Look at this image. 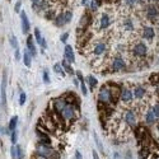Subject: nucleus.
<instances>
[{
  "label": "nucleus",
  "instance_id": "f257e3e1",
  "mask_svg": "<svg viewBox=\"0 0 159 159\" xmlns=\"http://www.w3.org/2000/svg\"><path fill=\"white\" fill-rule=\"evenodd\" d=\"M36 153L38 154V155L44 157L46 159H60L59 153L54 148H51L49 144L38 143L37 147H36Z\"/></svg>",
  "mask_w": 159,
  "mask_h": 159
},
{
  "label": "nucleus",
  "instance_id": "f03ea898",
  "mask_svg": "<svg viewBox=\"0 0 159 159\" xmlns=\"http://www.w3.org/2000/svg\"><path fill=\"white\" fill-rule=\"evenodd\" d=\"M76 108L74 106L71 105H66V107L62 110V112L60 113L61 115V118L65 120V121H71V120H74L76 117Z\"/></svg>",
  "mask_w": 159,
  "mask_h": 159
},
{
  "label": "nucleus",
  "instance_id": "7ed1b4c3",
  "mask_svg": "<svg viewBox=\"0 0 159 159\" xmlns=\"http://www.w3.org/2000/svg\"><path fill=\"white\" fill-rule=\"evenodd\" d=\"M98 101L101 103H105V105L111 102V91L108 85H103L99 89V92H98Z\"/></svg>",
  "mask_w": 159,
  "mask_h": 159
},
{
  "label": "nucleus",
  "instance_id": "20e7f679",
  "mask_svg": "<svg viewBox=\"0 0 159 159\" xmlns=\"http://www.w3.org/2000/svg\"><path fill=\"white\" fill-rule=\"evenodd\" d=\"M147 52H148V46L145 44H141V42H137V44H135L134 47H132V54H134V56L143 57L147 55Z\"/></svg>",
  "mask_w": 159,
  "mask_h": 159
},
{
  "label": "nucleus",
  "instance_id": "39448f33",
  "mask_svg": "<svg viewBox=\"0 0 159 159\" xmlns=\"http://www.w3.org/2000/svg\"><path fill=\"white\" fill-rule=\"evenodd\" d=\"M123 120H125V122L127 123L130 127H134L136 126L137 123V117H136V113L134 112L132 110H127L125 113H123Z\"/></svg>",
  "mask_w": 159,
  "mask_h": 159
},
{
  "label": "nucleus",
  "instance_id": "423d86ee",
  "mask_svg": "<svg viewBox=\"0 0 159 159\" xmlns=\"http://www.w3.org/2000/svg\"><path fill=\"white\" fill-rule=\"evenodd\" d=\"M7 75L4 73L3 75V80H1V107L4 110H7Z\"/></svg>",
  "mask_w": 159,
  "mask_h": 159
},
{
  "label": "nucleus",
  "instance_id": "0eeeda50",
  "mask_svg": "<svg viewBox=\"0 0 159 159\" xmlns=\"http://www.w3.org/2000/svg\"><path fill=\"white\" fill-rule=\"evenodd\" d=\"M112 68L113 70H123L126 68V64H125V60H123L121 56H116L112 60Z\"/></svg>",
  "mask_w": 159,
  "mask_h": 159
},
{
  "label": "nucleus",
  "instance_id": "6e6552de",
  "mask_svg": "<svg viewBox=\"0 0 159 159\" xmlns=\"http://www.w3.org/2000/svg\"><path fill=\"white\" fill-rule=\"evenodd\" d=\"M66 101L64 99V98L61 97V98H56V99L54 101V110L56 111V112H59V113H61L62 112V110L66 107Z\"/></svg>",
  "mask_w": 159,
  "mask_h": 159
},
{
  "label": "nucleus",
  "instance_id": "1a4fd4ad",
  "mask_svg": "<svg viewBox=\"0 0 159 159\" xmlns=\"http://www.w3.org/2000/svg\"><path fill=\"white\" fill-rule=\"evenodd\" d=\"M36 134L38 136V139L41 140V143H44V144H51V140H50V137L49 135L46 134V132L44 131V129H41L40 126H37V130H36Z\"/></svg>",
  "mask_w": 159,
  "mask_h": 159
},
{
  "label": "nucleus",
  "instance_id": "9d476101",
  "mask_svg": "<svg viewBox=\"0 0 159 159\" xmlns=\"http://www.w3.org/2000/svg\"><path fill=\"white\" fill-rule=\"evenodd\" d=\"M20 20H22V32L23 33H28L29 28H31V24H29L28 17L25 14V12H20Z\"/></svg>",
  "mask_w": 159,
  "mask_h": 159
},
{
  "label": "nucleus",
  "instance_id": "9b49d317",
  "mask_svg": "<svg viewBox=\"0 0 159 159\" xmlns=\"http://www.w3.org/2000/svg\"><path fill=\"white\" fill-rule=\"evenodd\" d=\"M64 57L68 62H74L75 57H74V51H73V47L70 45L65 46V50H64Z\"/></svg>",
  "mask_w": 159,
  "mask_h": 159
},
{
  "label": "nucleus",
  "instance_id": "f8f14e48",
  "mask_svg": "<svg viewBox=\"0 0 159 159\" xmlns=\"http://www.w3.org/2000/svg\"><path fill=\"white\" fill-rule=\"evenodd\" d=\"M158 15H159V12L157 9V7L155 5H149L147 8V17L149 19H152V20H155L158 18Z\"/></svg>",
  "mask_w": 159,
  "mask_h": 159
},
{
  "label": "nucleus",
  "instance_id": "ddd939ff",
  "mask_svg": "<svg viewBox=\"0 0 159 159\" xmlns=\"http://www.w3.org/2000/svg\"><path fill=\"white\" fill-rule=\"evenodd\" d=\"M134 98V92H131L130 89H122V93H121V101L123 103H129L132 101Z\"/></svg>",
  "mask_w": 159,
  "mask_h": 159
},
{
  "label": "nucleus",
  "instance_id": "4468645a",
  "mask_svg": "<svg viewBox=\"0 0 159 159\" xmlns=\"http://www.w3.org/2000/svg\"><path fill=\"white\" fill-rule=\"evenodd\" d=\"M107 46L106 44H103V42H99V44H96L93 47V55H96V56H99V55H102L103 52L106 51Z\"/></svg>",
  "mask_w": 159,
  "mask_h": 159
},
{
  "label": "nucleus",
  "instance_id": "2eb2a0df",
  "mask_svg": "<svg viewBox=\"0 0 159 159\" xmlns=\"http://www.w3.org/2000/svg\"><path fill=\"white\" fill-rule=\"evenodd\" d=\"M27 47H28L29 52L32 54V56H36L37 49H36V45H34V42H33V36H31V34L27 37Z\"/></svg>",
  "mask_w": 159,
  "mask_h": 159
},
{
  "label": "nucleus",
  "instance_id": "dca6fc26",
  "mask_svg": "<svg viewBox=\"0 0 159 159\" xmlns=\"http://www.w3.org/2000/svg\"><path fill=\"white\" fill-rule=\"evenodd\" d=\"M154 29L152 28V27H148V25H145V27L143 28V34H141V36H143L144 38H147V40H152V38L154 37Z\"/></svg>",
  "mask_w": 159,
  "mask_h": 159
},
{
  "label": "nucleus",
  "instance_id": "f3484780",
  "mask_svg": "<svg viewBox=\"0 0 159 159\" xmlns=\"http://www.w3.org/2000/svg\"><path fill=\"white\" fill-rule=\"evenodd\" d=\"M110 23H111V20H110V17L107 15V14H103L101 15V22H99V25H101V28L102 29H106V28H108L110 27Z\"/></svg>",
  "mask_w": 159,
  "mask_h": 159
},
{
  "label": "nucleus",
  "instance_id": "a211bd4d",
  "mask_svg": "<svg viewBox=\"0 0 159 159\" xmlns=\"http://www.w3.org/2000/svg\"><path fill=\"white\" fill-rule=\"evenodd\" d=\"M31 60H32V54L29 52V50H24V52H23V62H24V65L27 68L31 66Z\"/></svg>",
  "mask_w": 159,
  "mask_h": 159
},
{
  "label": "nucleus",
  "instance_id": "6ab92c4d",
  "mask_svg": "<svg viewBox=\"0 0 159 159\" xmlns=\"http://www.w3.org/2000/svg\"><path fill=\"white\" fill-rule=\"evenodd\" d=\"M134 97L137 99H141V98L145 97V89L143 87H135L134 88Z\"/></svg>",
  "mask_w": 159,
  "mask_h": 159
},
{
  "label": "nucleus",
  "instance_id": "aec40b11",
  "mask_svg": "<svg viewBox=\"0 0 159 159\" xmlns=\"http://www.w3.org/2000/svg\"><path fill=\"white\" fill-rule=\"evenodd\" d=\"M55 24H56L57 27H64V24H66V19H65L64 13L56 15V18H55Z\"/></svg>",
  "mask_w": 159,
  "mask_h": 159
},
{
  "label": "nucleus",
  "instance_id": "412c9836",
  "mask_svg": "<svg viewBox=\"0 0 159 159\" xmlns=\"http://www.w3.org/2000/svg\"><path fill=\"white\" fill-rule=\"evenodd\" d=\"M122 27L125 31H132V29H134V22H132V19H130V18L123 19Z\"/></svg>",
  "mask_w": 159,
  "mask_h": 159
},
{
  "label": "nucleus",
  "instance_id": "4be33fe9",
  "mask_svg": "<svg viewBox=\"0 0 159 159\" xmlns=\"http://www.w3.org/2000/svg\"><path fill=\"white\" fill-rule=\"evenodd\" d=\"M155 120H157V117H155V115H154L153 111H148L147 115H145V122L149 123V125H152V123L155 122Z\"/></svg>",
  "mask_w": 159,
  "mask_h": 159
},
{
  "label": "nucleus",
  "instance_id": "5701e85b",
  "mask_svg": "<svg viewBox=\"0 0 159 159\" xmlns=\"http://www.w3.org/2000/svg\"><path fill=\"white\" fill-rule=\"evenodd\" d=\"M17 123H18V116H13V117L10 118V121H9V126H8V129H9L10 131H14L17 129Z\"/></svg>",
  "mask_w": 159,
  "mask_h": 159
},
{
  "label": "nucleus",
  "instance_id": "b1692460",
  "mask_svg": "<svg viewBox=\"0 0 159 159\" xmlns=\"http://www.w3.org/2000/svg\"><path fill=\"white\" fill-rule=\"evenodd\" d=\"M61 65H62V68H64V70H65L68 74H74V70H73V68L70 66V64H69L65 59L62 60V62H61Z\"/></svg>",
  "mask_w": 159,
  "mask_h": 159
},
{
  "label": "nucleus",
  "instance_id": "393cba45",
  "mask_svg": "<svg viewBox=\"0 0 159 159\" xmlns=\"http://www.w3.org/2000/svg\"><path fill=\"white\" fill-rule=\"evenodd\" d=\"M34 38H36L38 45L42 44V40H44V38H42V34H41V32H40V29L38 28H34Z\"/></svg>",
  "mask_w": 159,
  "mask_h": 159
},
{
  "label": "nucleus",
  "instance_id": "a878e982",
  "mask_svg": "<svg viewBox=\"0 0 159 159\" xmlns=\"http://www.w3.org/2000/svg\"><path fill=\"white\" fill-rule=\"evenodd\" d=\"M54 70L56 71V73H59V74H61L62 76H65V70H64V68H62V65L61 64H55L54 65Z\"/></svg>",
  "mask_w": 159,
  "mask_h": 159
},
{
  "label": "nucleus",
  "instance_id": "bb28decb",
  "mask_svg": "<svg viewBox=\"0 0 159 159\" xmlns=\"http://www.w3.org/2000/svg\"><path fill=\"white\" fill-rule=\"evenodd\" d=\"M88 80H89V85H91V88L94 91V88H96V87H97V84H98L97 79L94 78L93 75H89V76H88Z\"/></svg>",
  "mask_w": 159,
  "mask_h": 159
},
{
  "label": "nucleus",
  "instance_id": "cd10ccee",
  "mask_svg": "<svg viewBox=\"0 0 159 159\" xmlns=\"http://www.w3.org/2000/svg\"><path fill=\"white\" fill-rule=\"evenodd\" d=\"M9 41H10V45L13 46V49H14V50H18V40H17V37L14 36V34H12V36H10Z\"/></svg>",
  "mask_w": 159,
  "mask_h": 159
},
{
  "label": "nucleus",
  "instance_id": "c85d7f7f",
  "mask_svg": "<svg viewBox=\"0 0 159 159\" xmlns=\"http://www.w3.org/2000/svg\"><path fill=\"white\" fill-rule=\"evenodd\" d=\"M45 17H46V19H54V18H56V13H55V10H54V9L46 10Z\"/></svg>",
  "mask_w": 159,
  "mask_h": 159
},
{
  "label": "nucleus",
  "instance_id": "c756f323",
  "mask_svg": "<svg viewBox=\"0 0 159 159\" xmlns=\"http://www.w3.org/2000/svg\"><path fill=\"white\" fill-rule=\"evenodd\" d=\"M139 157H140V159H147L148 157H149V152H148V149H141L140 152H139Z\"/></svg>",
  "mask_w": 159,
  "mask_h": 159
},
{
  "label": "nucleus",
  "instance_id": "7c9ffc66",
  "mask_svg": "<svg viewBox=\"0 0 159 159\" xmlns=\"http://www.w3.org/2000/svg\"><path fill=\"white\" fill-rule=\"evenodd\" d=\"M17 140H18V134H17V131H12V135H10V141H12V144L14 145L17 143Z\"/></svg>",
  "mask_w": 159,
  "mask_h": 159
},
{
  "label": "nucleus",
  "instance_id": "2f4dec72",
  "mask_svg": "<svg viewBox=\"0 0 159 159\" xmlns=\"http://www.w3.org/2000/svg\"><path fill=\"white\" fill-rule=\"evenodd\" d=\"M10 155L13 159H18V152H17V147H14V145L10 149Z\"/></svg>",
  "mask_w": 159,
  "mask_h": 159
},
{
  "label": "nucleus",
  "instance_id": "473e14b6",
  "mask_svg": "<svg viewBox=\"0 0 159 159\" xmlns=\"http://www.w3.org/2000/svg\"><path fill=\"white\" fill-rule=\"evenodd\" d=\"M17 152H18V159H23V157H24V152H23L22 147L17 145Z\"/></svg>",
  "mask_w": 159,
  "mask_h": 159
},
{
  "label": "nucleus",
  "instance_id": "72a5a7b5",
  "mask_svg": "<svg viewBox=\"0 0 159 159\" xmlns=\"http://www.w3.org/2000/svg\"><path fill=\"white\" fill-rule=\"evenodd\" d=\"M64 15H65V19H66V23H69L71 20V17H73V13L70 12V10H68V12H65L64 13Z\"/></svg>",
  "mask_w": 159,
  "mask_h": 159
},
{
  "label": "nucleus",
  "instance_id": "f704fd0d",
  "mask_svg": "<svg viewBox=\"0 0 159 159\" xmlns=\"http://www.w3.org/2000/svg\"><path fill=\"white\" fill-rule=\"evenodd\" d=\"M140 0H125V3H126V5L127 7H134L135 4H137Z\"/></svg>",
  "mask_w": 159,
  "mask_h": 159
},
{
  "label": "nucleus",
  "instance_id": "c9c22d12",
  "mask_svg": "<svg viewBox=\"0 0 159 159\" xmlns=\"http://www.w3.org/2000/svg\"><path fill=\"white\" fill-rule=\"evenodd\" d=\"M24 103H25V93L22 92V93H20V96H19V105L23 106Z\"/></svg>",
  "mask_w": 159,
  "mask_h": 159
},
{
  "label": "nucleus",
  "instance_id": "e433bc0d",
  "mask_svg": "<svg viewBox=\"0 0 159 159\" xmlns=\"http://www.w3.org/2000/svg\"><path fill=\"white\" fill-rule=\"evenodd\" d=\"M98 0H92L91 1V9L92 10H97V8H98Z\"/></svg>",
  "mask_w": 159,
  "mask_h": 159
},
{
  "label": "nucleus",
  "instance_id": "4c0bfd02",
  "mask_svg": "<svg viewBox=\"0 0 159 159\" xmlns=\"http://www.w3.org/2000/svg\"><path fill=\"white\" fill-rule=\"evenodd\" d=\"M152 111L154 112V115H155V117H158V118H159V105H155V106H153Z\"/></svg>",
  "mask_w": 159,
  "mask_h": 159
},
{
  "label": "nucleus",
  "instance_id": "58836bf2",
  "mask_svg": "<svg viewBox=\"0 0 159 159\" xmlns=\"http://www.w3.org/2000/svg\"><path fill=\"white\" fill-rule=\"evenodd\" d=\"M80 88H81V93H83L84 96H87V94H88V91H87V87H85L84 81H83V83L80 84Z\"/></svg>",
  "mask_w": 159,
  "mask_h": 159
},
{
  "label": "nucleus",
  "instance_id": "ea45409f",
  "mask_svg": "<svg viewBox=\"0 0 159 159\" xmlns=\"http://www.w3.org/2000/svg\"><path fill=\"white\" fill-rule=\"evenodd\" d=\"M44 81L46 84H49L50 83V78H49V73H47L46 70L44 71Z\"/></svg>",
  "mask_w": 159,
  "mask_h": 159
},
{
  "label": "nucleus",
  "instance_id": "a19ab883",
  "mask_svg": "<svg viewBox=\"0 0 159 159\" xmlns=\"http://www.w3.org/2000/svg\"><path fill=\"white\" fill-rule=\"evenodd\" d=\"M20 5H22V1H20V0H18V1L15 3V8H14V10H15L17 13L20 12Z\"/></svg>",
  "mask_w": 159,
  "mask_h": 159
},
{
  "label": "nucleus",
  "instance_id": "79ce46f5",
  "mask_svg": "<svg viewBox=\"0 0 159 159\" xmlns=\"http://www.w3.org/2000/svg\"><path fill=\"white\" fill-rule=\"evenodd\" d=\"M68 37H69V33L66 32V33L61 34V38H60V40H61V42H66L68 41Z\"/></svg>",
  "mask_w": 159,
  "mask_h": 159
},
{
  "label": "nucleus",
  "instance_id": "37998d69",
  "mask_svg": "<svg viewBox=\"0 0 159 159\" xmlns=\"http://www.w3.org/2000/svg\"><path fill=\"white\" fill-rule=\"evenodd\" d=\"M14 56H15L17 61H19V60H20V52H19V50H15V55H14Z\"/></svg>",
  "mask_w": 159,
  "mask_h": 159
},
{
  "label": "nucleus",
  "instance_id": "c03bdc74",
  "mask_svg": "<svg viewBox=\"0 0 159 159\" xmlns=\"http://www.w3.org/2000/svg\"><path fill=\"white\" fill-rule=\"evenodd\" d=\"M76 76H78L79 80L81 81V83H83V81H84V78H83V75H81V73H80V71H76Z\"/></svg>",
  "mask_w": 159,
  "mask_h": 159
},
{
  "label": "nucleus",
  "instance_id": "a18cd8bd",
  "mask_svg": "<svg viewBox=\"0 0 159 159\" xmlns=\"http://www.w3.org/2000/svg\"><path fill=\"white\" fill-rule=\"evenodd\" d=\"M75 159H83V157H81V154H80L79 150H76V152H75Z\"/></svg>",
  "mask_w": 159,
  "mask_h": 159
},
{
  "label": "nucleus",
  "instance_id": "49530a36",
  "mask_svg": "<svg viewBox=\"0 0 159 159\" xmlns=\"http://www.w3.org/2000/svg\"><path fill=\"white\" fill-rule=\"evenodd\" d=\"M1 135H8V130H7V127H1Z\"/></svg>",
  "mask_w": 159,
  "mask_h": 159
},
{
  "label": "nucleus",
  "instance_id": "de8ad7c7",
  "mask_svg": "<svg viewBox=\"0 0 159 159\" xmlns=\"http://www.w3.org/2000/svg\"><path fill=\"white\" fill-rule=\"evenodd\" d=\"M93 159H99V157H98V153L96 152V150H93Z\"/></svg>",
  "mask_w": 159,
  "mask_h": 159
},
{
  "label": "nucleus",
  "instance_id": "09e8293b",
  "mask_svg": "<svg viewBox=\"0 0 159 159\" xmlns=\"http://www.w3.org/2000/svg\"><path fill=\"white\" fill-rule=\"evenodd\" d=\"M73 81H74V84L76 85V87H78V85H79V81H78V79H76V78L73 79Z\"/></svg>",
  "mask_w": 159,
  "mask_h": 159
},
{
  "label": "nucleus",
  "instance_id": "8fccbe9b",
  "mask_svg": "<svg viewBox=\"0 0 159 159\" xmlns=\"http://www.w3.org/2000/svg\"><path fill=\"white\" fill-rule=\"evenodd\" d=\"M31 1H32V4H40L41 0H31Z\"/></svg>",
  "mask_w": 159,
  "mask_h": 159
},
{
  "label": "nucleus",
  "instance_id": "3c124183",
  "mask_svg": "<svg viewBox=\"0 0 159 159\" xmlns=\"http://www.w3.org/2000/svg\"><path fill=\"white\" fill-rule=\"evenodd\" d=\"M87 3V0H81V4H85Z\"/></svg>",
  "mask_w": 159,
  "mask_h": 159
},
{
  "label": "nucleus",
  "instance_id": "603ef678",
  "mask_svg": "<svg viewBox=\"0 0 159 159\" xmlns=\"http://www.w3.org/2000/svg\"><path fill=\"white\" fill-rule=\"evenodd\" d=\"M158 131H159V125H158Z\"/></svg>",
  "mask_w": 159,
  "mask_h": 159
}]
</instances>
